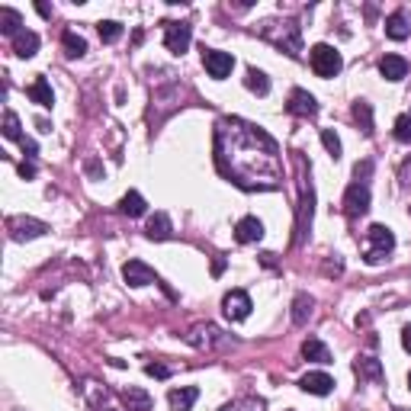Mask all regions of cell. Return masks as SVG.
<instances>
[{"mask_svg":"<svg viewBox=\"0 0 411 411\" xmlns=\"http://www.w3.org/2000/svg\"><path fill=\"white\" fill-rule=\"evenodd\" d=\"M312 308H315L312 296H306V292H299V296L292 299V322H296V324H306L308 318H312Z\"/></svg>","mask_w":411,"mask_h":411,"instance_id":"cell-28","label":"cell"},{"mask_svg":"<svg viewBox=\"0 0 411 411\" xmlns=\"http://www.w3.org/2000/svg\"><path fill=\"white\" fill-rule=\"evenodd\" d=\"M392 132H395V139L402 141V145H411V116H399Z\"/></svg>","mask_w":411,"mask_h":411,"instance_id":"cell-34","label":"cell"},{"mask_svg":"<svg viewBox=\"0 0 411 411\" xmlns=\"http://www.w3.org/2000/svg\"><path fill=\"white\" fill-rule=\"evenodd\" d=\"M263 39H270L273 45H280L289 58H299L302 55V39H299V26L296 23H263Z\"/></svg>","mask_w":411,"mask_h":411,"instance_id":"cell-3","label":"cell"},{"mask_svg":"<svg viewBox=\"0 0 411 411\" xmlns=\"http://www.w3.org/2000/svg\"><path fill=\"white\" fill-rule=\"evenodd\" d=\"M302 357L312 360V363H331V350L324 347L318 338H308V341L302 344Z\"/></svg>","mask_w":411,"mask_h":411,"instance_id":"cell-24","label":"cell"},{"mask_svg":"<svg viewBox=\"0 0 411 411\" xmlns=\"http://www.w3.org/2000/svg\"><path fill=\"white\" fill-rule=\"evenodd\" d=\"M395 247V235H392V228H385V225H369L367 231V263H383L389 254H392Z\"/></svg>","mask_w":411,"mask_h":411,"instance_id":"cell-4","label":"cell"},{"mask_svg":"<svg viewBox=\"0 0 411 411\" xmlns=\"http://www.w3.org/2000/svg\"><path fill=\"white\" fill-rule=\"evenodd\" d=\"M62 42H64V55H68V58H80V55L87 52V42H84L78 33H64Z\"/></svg>","mask_w":411,"mask_h":411,"instance_id":"cell-30","label":"cell"},{"mask_svg":"<svg viewBox=\"0 0 411 411\" xmlns=\"http://www.w3.org/2000/svg\"><path fill=\"white\" fill-rule=\"evenodd\" d=\"M35 10H39L42 17H52V7H49V3H35Z\"/></svg>","mask_w":411,"mask_h":411,"instance_id":"cell-40","label":"cell"},{"mask_svg":"<svg viewBox=\"0 0 411 411\" xmlns=\"http://www.w3.org/2000/svg\"><path fill=\"white\" fill-rule=\"evenodd\" d=\"M7 228H10V235L17 238V241H26V238H39V235H45V231H49V225H45V222H39V219H23V216L10 219Z\"/></svg>","mask_w":411,"mask_h":411,"instance_id":"cell-12","label":"cell"},{"mask_svg":"<svg viewBox=\"0 0 411 411\" xmlns=\"http://www.w3.org/2000/svg\"><path fill=\"white\" fill-rule=\"evenodd\" d=\"M296 170H299V222H296V231H299V245L306 241L308 228H312V206H315V190H312V177L306 174V161L296 155Z\"/></svg>","mask_w":411,"mask_h":411,"instance_id":"cell-2","label":"cell"},{"mask_svg":"<svg viewBox=\"0 0 411 411\" xmlns=\"http://www.w3.org/2000/svg\"><path fill=\"white\" fill-rule=\"evenodd\" d=\"M186 341L193 344V347H200V350H206V347H216V344H222L225 338H222V331L216 328V324H193L190 328V334H186Z\"/></svg>","mask_w":411,"mask_h":411,"instance_id":"cell-11","label":"cell"},{"mask_svg":"<svg viewBox=\"0 0 411 411\" xmlns=\"http://www.w3.org/2000/svg\"><path fill=\"white\" fill-rule=\"evenodd\" d=\"M251 296H247L245 289H231L225 299H222V312H225V318H231V322H245L247 315H251Z\"/></svg>","mask_w":411,"mask_h":411,"instance_id":"cell-8","label":"cell"},{"mask_svg":"<svg viewBox=\"0 0 411 411\" xmlns=\"http://www.w3.org/2000/svg\"><path fill=\"white\" fill-rule=\"evenodd\" d=\"M353 373L360 383H383V363L376 357H357L353 360Z\"/></svg>","mask_w":411,"mask_h":411,"instance_id":"cell-14","label":"cell"},{"mask_svg":"<svg viewBox=\"0 0 411 411\" xmlns=\"http://www.w3.org/2000/svg\"><path fill=\"white\" fill-rule=\"evenodd\" d=\"M299 385H302V392H308V395H328L334 389V379L328 376V373H306Z\"/></svg>","mask_w":411,"mask_h":411,"instance_id":"cell-18","label":"cell"},{"mask_svg":"<svg viewBox=\"0 0 411 411\" xmlns=\"http://www.w3.org/2000/svg\"><path fill=\"white\" fill-rule=\"evenodd\" d=\"M193 42V29L186 23H174V19H167L164 23V45L170 55H184Z\"/></svg>","mask_w":411,"mask_h":411,"instance_id":"cell-6","label":"cell"},{"mask_svg":"<svg viewBox=\"0 0 411 411\" xmlns=\"http://www.w3.org/2000/svg\"><path fill=\"white\" fill-rule=\"evenodd\" d=\"M123 280L129 286H148V283H158V277H155V270L145 261H129L123 267Z\"/></svg>","mask_w":411,"mask_h":411,"instance_id":"cell-13","label":"cell"},{"mask_svg":"<svg viewBox=\"0 0 411 411\" xmlns=\"http://www.w3.org/2000/svg\"><path fill=\"white\" fill-rule=\"evenodd\" d=\"M322 145H324V151H328L334 161L341 158V139L334 135V129H322Z\"/></svg>","mask_w":411,"mask_h":411,"instance_id":"cell-33","label":"cell"},{"mask_svg":"<svg viewBox=\"0 0 411 411\" xmlns=\"http://www.w3.org/2000/svg\"><path fill=\"white\" fill-rule=\"evenodd\" d=\"M402 347L411 353V324H405V328H402Z\"/></svg>","mask_w":411,"mask_h":411,"instance_id":"cell-38","label":"cell"},{"mask_svg":"<svg viewBox=\"0 0 411 411\" xmlns=\"http://www.w3.org/2000/svg\"><path fill=\"white\" fill-rule=\"evenodd\" d=\"M286 110L292 116H299V119H312V116L318 113V103H315V96L308 94V90H302V87H296L292 94H289V103H286Z\"/></svg>","mask_w":411,"mask_h":411,"instance_id":"cell-10","label":"cell"},{"mask_svg":"<svg viewBox=\"0 0 411 411\" xmlns=\"http://www.w3.org/2000/svg\"><path fill=\"white\" fill-rule=\"evenodd\" d=\"M385 35L395 39V42H402V39H408L411 35V23H408V17H405L402 10H395V13L385 17Z\"/></svg>","mask_w":411,"mask_h":411,"instance_id":"cell-16","label":"cell"},{"mask_svg":"<svg viewBox=\"0 0 411 411\" xmlns=\"http://www.w3.org/2000/svg\"><path fill=\"white\" fill-rule=\"evenodd\" d=\"M408 389H411V373H408Z\"/></svg>","mask_w":411,"mask_h":411,"instance_id":"cell-42","label":"cell"},{"mask_svg":"<svg viewBox=\"0 0 411 411\" xmlns=\"http://www.w3.org/2000/svg\"><path fill=\"white\" fill-rule=\"evenodd\" d=\"M222 270H225V261H216V263H212V273H216V277H219Z\"/></svg>","mask_w":411,"mask_h":411,"instance_id":"cell-41","label":"cell"},{"mask_svg":"<svg viewBox=\"0 0 411 411\" xmlns=\"http://www.w3.org/2000/svg\"><path fill=\"white\" fill-rule=\"evenodd\" d=\"M235 238H238V245H254V241H261V238H263L261 219H254V216H245V219L235 225Z\"/></svg>","mask_w":411,"mask_h":411,"instance_id":"cell-15","label":"cell"},{"mask_svg":"<svg viewBox=\"0 0 411 411\" xmlns=\"http://www.w3.org/2000/svg\"><path fill=\"white\" fill-rule=\"evenodd\" d=\"M145 235H148L151 241H167V238L174 235V225H170V219H167V212H155V216H151Z\"/></svg>","mask_w":411,"mask_h":411,"instance_id":"cell-20","label":"cell"},{"mask_svg":"<svg viewBox=\"0 0 411 411\" xmlns=\"http://www.w3.org/2000/svg\"><path fill=\"white\" fill-rule=\"evenodd\" d=\"M245 87L251 90V94H257V96H267V94H270V78H267L263 71H257V68H247Z\"/></svg>","mask_w":411,"mask_h":411,"instance_id":"cell-27","label":"cell"},{"mask_svg":"<svg viewBox=\"0 0 411 411\" xmlns=\"http://www.w3.org/2000/svg\"><path fill=\"white\" fill-rule=\"evenodd\" d=\"M216 167L241 190H277L283 184L280 145L261 125L238 116L216 123Z\"/></svg>","mask_w":411,"mask_h":411,"instance_id":"cell-1","label":"cell"},{"mask_svg":"<svg viewBox=\"0 0 411 411\" xmlns=\"http://www.w3.org/2000/svg\"><path fill=\"white\" fill-rule=\"evenodd\" d=\"M19 177H23V180H33V177H35V167H33V164H19Z\"/></svg>","mask_w":411,"mask_h":411,"instance_id":"cell-37","label":"cell"},{"mask_svg":"<svg viewBox=\"0 0 411 411\" xmlns=\"http://www.w3.org/2000/svg\"><path fill=\"white\" fill-rule=\"evenodd\" d=\"M26 96L33 100V103H39V106H52L55 103V94H52V84L45 78H35L33 84L26 87Z\"/></svg>","mask_w":411,"mask_h":411,"instance_id":"cell-21","label":"cell"},{"mask_svg":"<svg viewBox=\"0 0 411 411\" xmlns=\"http://www.w3.org/2000/svg\"><path fill=\"white\" fill-rule=\"evenodd\" d=\"M96 33H100V39H103V42H116V39L123 35V26H119L116 19H103V23L96 26Z\"/></svg>","mask_w":411,"mask_h":411,"instance_id":"cell-32","label":"cell"},{"mask_svg":"<svg viewBox=\"0 0 411 411\" xmlns=\"http://www.w3.org/2000/svg\"><path fill=\"white\" fill-rule=\"evenodd\" d=\"M13 52H17L19 58H33V55L39 52V35H35L33 29H23V33L13 39Z\"/></svg>","mask_w":411,"mask_h":411,"instance_id":"cell-22","label":"cell"},{"mask_svg":"<svg viewBox=\"0 0 411 411\" xmlns=\"http://www.w3.org/2000/svg\"><path fill=\"white\" fill-rule=\"evenodd\" d=\"M367 209H369V186L357 180V184H350L347 193H344V212H347L350 219H357Z\"/></svg>","mask_w":411,"mask_h":411,"instance_id":"cell-9","label":"cell"},{"mask_svg":"<svg viewBox=\"0 0 411 411\" xmlns=\"http://www.w3.org/2000/svg\"><path fill=\"white\" fill-rule=\"evenodd\" d=\"M145 373H148V376H155V379H167V376H170V369H167L164 363H148V367H145Z\"/></svg>","mask_w":411,"mask_h":411,"instance_id":"cell-35","label":"cell"},{"mask_svg":"<svg viewBox=\"0 0 411 411\" xmlns=\"http://www.w3.org/2000/svg\"><path fill=\"white\" fill-rule=\"evenodd\" d=\"M200 399V389L196 385H184V389H174V392L167 395V402H170V411H190Z\"/></svg>","mask_w":411,"mask_h":411,"instance_id":"cell-19","label":"cell"},{"mask_svg":"<svg viewBox=\"0 0 411 411\" xmlns=\"http://www.w3.org/2000/svg\"><path fill=\"white\" fill-rule=\"evenodd\" d=\"M369 170H373V164H369V161H363V164H357V170H353V174H357V180H360V177H367Z\"/></svg>","mask_w":411,"mask_h":411,"instance_id":"cell-39","label":"cell"},{"mask_svg":"<svg viewBox=\"0 0 411 411\" xmlns=\"http://www.w3.org/2000/svg\"><path fill=\"white\" fill-rule=\"evenodd\" d=\"M123 402L129 411H151V395L145 389H135V385L123 389Z\"/></svg>","mask_w":411,"mask_h":411,"instance_id":"cell-23","label":"cell"},{"mask_svg":"<svg viewBox=\"0 0 411 411\" xmlns=\"http://www.w3.org/2000/svg\"><path fill=\"white\" fill-rule=\"evenodd\" d=\"M23 19H19L17 10H10V7H0V33L10 35V39H17L19 33H23Z\"/></svg>","mask_w":411,"mask_h":411,"instance_id":"cell-25","label":"cell"},{"mask_svg":"<svg viewBox=\"0 0 411 411\" xmlns=\"http://www.w3.org/2000/svg\"><path fill=\"white\" fill-rule=\"evenodd\" d=\"M353 119H357V125L363 129V135H373V106H369L367 100H357V103H353Z\"/></svg>","mask_w":411,"mask_h":411,"instance_id":"cell-29","label":"cell"},{"mask_svg":"<svg viewBox=\"0 0 411 411\" xmlns=\"http://www.w3.org/2000/svg\"><path fill=\"white\" fill-rule=\"evenodd\" d=\"M3 135H7L10 141H23V132H19V116L17 113H3Z\"/></svg>","mask_w":411,"mask_h":411,"instance_id":"cell-31","label":"cell"},{"mask_svg":"<svg viewBox=\"0 0 411 411\" xmlns=\"http://www.w3.org/2000/svg\"><path fill=\"white\" fill-rule=\"evenodd\" d=\"M379 74L385 80H402V78H408V62H405L402 55H385L383 62H379Z\"/></svg>","mask_w":411,"mask_h":411,"instance_id":"cell-17","label":"cell"},{"mask_svg":"<svg viewBox=\"0 0 411 411\" xmlns=\"http://www.w3.org/2000/svg\"><path fill=\"white\" fill-rule=\"evenodd\" d=\"M145 206H148V202H145V196H141V193H135V190H129L123 196V202H119V209H123L129 219H139V216H145Z\"/></svg>","mask_w":411,"mask_h":411,"instance_id":"cell-26","label":"cell"},{"mask_svg":"<svg viewBox=\"0 0 411 411\" xmlns=\"http://www.w3.org/2000/svg\"><path fill=\"white\" fill-rule=\"evenodd\" d=\"M19 145H23V151H26L29 158H33L35 151H39V148H35V141H33V139H26V135H23V141H19Z\"/></svg>","mask_w":411,"mask_h":411,"instance_id":"cell-36","label":"cell"},{"mask_svg":"<svg viewBox=\"0 0 411 411\" xmlns=\"http://www.w3.org/2000/svg\"><path fill=\"white\" fill-rule=\"evenodd\" d=\"M202 64H206V74L212 80H225L231 74V68H235V58L228 52H219V49H206L202 52Z\"/></svg>","mask_w":411,"mask_h":411,"instance_id":"cell-7","label":"cell"},{"mask_svg":"<svg viewBox=\"0 0 411 411\" xmlns=\"http://www.w3.org/2000/svg\"><path fill=\"white\" fill-rule=\"evenodd\" d=\"M395 411H408V408H395Z\"/></svg>","mask_w":411,"mask_h":411,"instance_id":"cell-43","label":"cell"},{"mask_svg":"<svg viewBox=\"0 0 411 411\" xmlns=\"http://www.w3.org/2000/svg\"><path fill=\"white\" fill-rule=\"evenodd\" d=\"M308 64H312V71H315L318 78H334L344 62H341V52H338L334 45L318 42V45H312V52H308Z\"/></svg>","mask_w":411,"mask_h":411,"instance_id":"cell-5","label":"cell"}]
</instances>
